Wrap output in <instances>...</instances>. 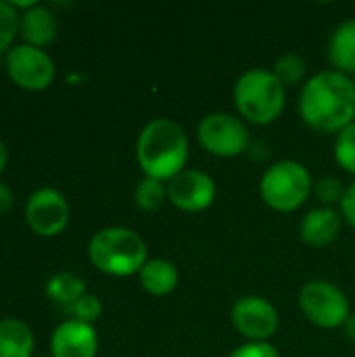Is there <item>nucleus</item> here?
<instances>
[{
    "label": "nucleus",
    "mask_w": 355,
    "mask_h": 357,
    "mask_svg": "<svg viewBox=\"0 0 355 357\" xmlns=\"http://www.w3.org/2000/svg\"><path fill=\"white\" fill-rule=\"evenodd\" d=\"M6 159H8V151H6L4 142L0 140V172H2V169H4V165H6Z\"/></svg>",
    "instance_id": "29"
},
{
    "label": "nucleus",
    "mask_w": 355,
    "mask_h": 357,
    "mask_svg": "<svg viewBox=\"0 0 355 357\" xmlns=\"http://www.w3.org/2000/svg\"><path fill=\"white\" fill-rule=\"evenodd\" d=\"M312 190V174L303 163L293 159H285L270 165L259 182V195L264 203L278 213H291L299 209L308 201Z\"/></svg>",
    "instance_id": "5"
},
{
    "label": "nucleus",
    "mask_w": 355,
    "mask_h": 357,
    "mask_svg": "<svg viewBox=\"0 0 355 357\" xmlns=\"http://www.w3.org/2000/svg\"><path fill=\"white\" fill-rule=\"evenodd\" d=\"M343 328H345V337H347L352 343H355V314L349 316V320L343 324Z\"/></svg>",
    "instance_id": "28"
},
{
    "label": "nucleus",
    "mask_w": 355,
    "mask_h": 357,
    "mask_svg": "<svg viewBox=\"0 0 355 357\" xmlns=\"http://www.w3.org/2000/svg\"><path fill=\"white\" fill-rule=\"evenodd\" d=\"M234 328L249 341L264 343L278 331L276 307L259 295L241 297L230 312Z\"/></svg>",
    "instance_id": "10"
},
{
    "label": "nucleus",
    "mask_w": 355,
    "mask_h": 357,
    "mask_svg": "<svg viewBox=\"0 0 355 357\" xmlns=\"http://www.w3.org/2000/svg\"><path fill=\"white\" fill-rule=\"evenodd\" d=\"M228 357H280L278 356V349L264 341V343H255V341H249L245 345H239L232 354Z\"/></svg>",
    "instance_id": "25"
},
{
    "label": "nucleus",
    "mask_w": 355,
    "mask_h": 357,
    "mask_svg": "<svg viewBox=\"0 0 355 357\" xmlns=\"http://www.w3.org/2000/svg\"><path fill=\"white\" fill-rule=\"evenodd\" d=\"M341 226H343V215L337 209L316 207L303 215L301 226H299V234H301L303 243L320 249V247L333 245L339 238Z\"/></svg>",
    "instance_id": "13"
},
{
    "label": "nucleus",
    "mask_w": 355,
    "mask_h": 357,
    "mask_svg": "<svg viewBox=\"0 0 355 357\" xmlns=\"http://www.w3.org/2000/svg\"><path fill=\"white\" fill-rule=\"evenodd\" d=\"M199 144L213 157H239L251 146V134L247 123L224 111L209 113L201 119L197 128Z\"/></svg>",
    "instance_id": "7"
},
{
    "label": "nucleus",
    "mask_w": 355,
    "mask_h": 357,
    "mask_svg": "<svg viewBox=\"0 0 355 357\" xmlns=\"http://www.w3.org/2000/svg\"><path fill=\"white\" fill-rule=\"evenodd\" d=\"M146 255L149 253L142 236L136 230L123 226H109L98 230L88 245V257L92 266L103 274L119 278L140 274L149 261Z\"/></svg>",
    "instance_id": "3"
},
{
    "label": "nucleus",
    "mask_w": 355,
    "mask_h": 357,
    "mask_svg": "<svg viewBox=\"0 0 355 357\" xmlns=\"http://www.w3.org/2000/svg\"><path fill=\"white\" fill-rule=\"evenodd\" d=\"M274 75L278 77V82L287 88V86H297L303 82L305 73H308V63L301 54L297 52H287L282 54L276 65H274Z\"/></svg>",
    "instance_id": "20"
},
{
    "label": "nucleus",
    "mask_w": 355,
    "mask_h": 357,
    "mask_svg": "<svg viewBox=\"0 0 355 357\" xmlns=\"http://www.w3.org/2000/svg\"><path fill=\"white\" fill-rule=\"evenodd\" d=\"M216 180L201 169H182L167 182V199L174 207L186 213H201L216 201Z\"/></svg>",
    "instance_id": "9"
},
{
    "label": "nucleus",
    "mask_w": 355,
    "mask_h": 357,
    "mask_svg": "<svg viewBox=\"0 0 355 357\" xmlns=\"http://www.w3.org/2000/svg\"><path fill=\"white\" fill-rule=\"evenodd\" d=\"M46 295L59 303V305H65V307H71L80 297L86 295V284L82 278H77L75 274L71 272H61V274H54L48 284H46Z\"/></svg>",
    "instance_id": "18"
},
{
    "label": "nucleus",
    "mask_w": 355,
    "mask_h": 357,
    "mask_svg": "<svg viewBox=\"0 0 355 357\" xmlns=\"http://www.w3.org/2000/svg\"><path fill=\"white\" fill-rule=\"evenodd\" d=\"M287 102V88L278 82L274 71L253 67L245 71L234 84V105L243 119L253 126L274 123Z\"/></svg>",
    "instance_id": "4"
},
{
    "label": "nucleus",
    "mask_w": 355,
    "mask_h": 357,
    "mask_svg": "<svg viewBox=\"0 0 355 357\" xmlns=\"http://www.w3.org/2000/svg\"><path fill=\"white\" fill-rule=\"evenodd\" d=\"M339 207H341V215L345 218V222L355 228V182L345 188V197Z\"/></svg>",
    "instance_id": "26"
},
{
    "label": "nucleus",
    "mask_w": 355,
    "mask_h": 357,
    "mask_svg": "<svg viewBox=\"0 0 355 357\" xmlns=\"http://www.w3.org/2000/svg\"><path fill=\"white\" fill-rule=\"evenodd\" d=\"M33 351V335L29 326L17 318L0 320V357H29Z\"/></svg>",
    "instance_id": "17"
},
{
    "label": "nucleus",
    "mask_w": 355,
    "mask_h": 357,
    "mask_svg": "<svg viewBox=\"0 0 355 357\" xmlns=\"http://www.w3.org/2000/svg\"><path fill=\"white\" fill-rule=\"evenodd\" d=\"M67 312L73 316V320L77 322H84V324H94L100 314H103V305H100V299L94 297V295H84L80 297L71 307H67Z\"/></svg>",
    "instance_id": "23"
},
{
    "label": "nucleus",
    "mask_w": 355,
    "mask_h": 357,
    "mask_svg": "<svg viewBox=\"0 0 355 357\" xmlns=\"http://www.w3.org/2000/svg\"><path fill=\"white\" fill-rule=\"evenodd\" d=\"M136 159L144 176L169 182L188 161V136L180 123L159 117L149 121L136 140Z\"/></svg>",
    "instance_id": "2"
},
{
    "label": "nucleus",
    "mask_w": 355,
    "mask_h": 357,
    "mask_svg": "<svg viewBox=\"0 0 355 357\" xmlns=\"http://www.w3.org/2000/svg\"><path fill=\"white\" fill-rule=\"evenodd\" d=\"M314 192L318 197V201L322 203V207H333L341 205L343 197H345V188L343 182L335 176H324L318 182H314Z\"/></svg>",
    "instance_id": "22"
},
{
    "label": "nucleus",
    "mask_w": 355,
    "mask_h": 357,
    "mask_svg": "<svg viewBox=\"0 0 355 357\" xmlns=\"http://www.w3.org/2000/svg\"><path fill=\"white\" fill-rule=\"evenodd\" d=\"M299 307L303 316L318 328H339L352 316L347 295L328 280H310L299 291Z\"/></svg>",
    "instance_id": "6"
},
{
    "label": "nucleus",
    "mask_w": 355,
    "mask_h": 357,
    "mask_svg": "<svg viewBox=\"0 0 355 357\" xmlns=\"http://www.w3.org/2000/svg\"><path fill=\"white\" fill-rule=\"evenodd\" d=\"M10 207H13V192L4 182H0V213H6Z\"/></svg>",
    "instance_id": "27"
},
{
    "label": "nucleus",
    "mask_w": 355,
    "mask_h": 357,
    "mask_svg": "<svg viewBox=\"0 0 355 357\" xmlns=\"http://www.w3.org/2000/svg\"><path fill=\"white\" fill-rule=\"evenodd\" d=\"M6 73L19 88L44 90L54 79V63L42 48L19 44L6 54Z\"/></svg>",
    "instance_id": "8"
},
{
    "label": "nucleus",
    "mask_w": 355,
    "mask_h": 357,
    "mask_svg": "<svg viewBox=\"0 0 355 357\" xmlns=\"http://www.w3.org/2000/svg\"><path fill=\"white\" fill-rule=\"evenodd\" d=\"M52 357H94L98 351V337L92 324L65 320L50 339Z\"/></svg>",
    "instance_id": "12"
},
{
    "label": "nucleus",
    "mask_w": 355,
    "mask_h": 357,
    "mask_svg": "<svg viewBox=\"0 0 355 357\" xmlns=\"http://www.w3.org/2000/svg\"><path fill=\"white\" fill-rule=\"evenodd\" d=\"M134 201L142 211H157L167 201V184L144 176L134 190Z\"/></svg>",
    "instance_id": "19"
},
{
    "label": "nucleus",
    "mask_w": 355,
    "mask_h": 357,
    "mask_svg": "<svg viewBox=\"0 0 355 357\" xmlns=\"http://www.w3.org/2000/svg\"><path fill=\"white\" fill-rule=\"evenodd\" d=\"M19 29V15L10 2L0 0V52L6 50Z\"/></svg>",
    "instance_id": "24"
},
{
    "label": "nucleus",
    "mask_w": 355,
    "mask_h": 357,
    "mask_svg": "<svg viewBox=\"0 0 355 357\" xmlns=\"http://www.w3.org/2000/svg\"><path fill=\"white\" fill-rule=\"evenodd\" d=\"M335 159L341 169L355 176V121L343 128L335 140Z\"/></svg>",
    "instance_id": "21"
},
{
    "label": "nucleus",
    "mask_w": 355,
    "mask_h": 357,
    "mask_svg": "<svg viewBox=\"0 0 355 357\" xmlns=\"http://www.w3.org/2000/svg\"><path fill=\"white\" fill-rule=\"evenodd\" d=\"M19 31L25 40V44L42 48L46 44H50L59 31V23L52 10H48L46 6H31L27 8L21 19H19Z\"/></svg>",
    "instance_id": "14"
},
{
    "label": "nucleus",
    "mask_w": 355,
    "mask_h": 357,
    "mask_svg": "<svg viewBox=\"0 0 355 357\" xmlns=\"http://www.w3.org/2000/svg\"><path fill=\"white\" fill-rule=\"evenodd\" d=\"M328 59L335 71L354 75L355 73V19L343 21L331 36Z\"/></svg>",
    "instance_id": "15"
},
{
    "label": "nucleus",
    "mask_w": 355,
    "mask_h": 357,
    "mask_svg": "<svg viewBox=\"0 0 355 357\" xmlns=\"http://www.w3.org/2000/svg\"><path fill=\"white\" fill-rule=\"evenodd\" d=\"M142 289L153 297H165L176 291L180 274L178 268L167 259H149L138 274Z\"/></svg>",
    "instance_id": "16"
},
{
    "label": "nucleus",
    "mask_w": 355,
    "mask_h": 357,
    "mask_svg": "<svg viewBox=\"0 0 355 357\" xmlns=\"http://www.w3.org/2000/svg\"><path fill=\"white\" fill-rule=\"evenodd\" d=\"M25 218L36 234L56 236L69 222V205L59 190L40 188L29 197L25 205Z\"/></svg>",
    "instance_id": "11"
},
{
    "label": "nucleus",
    "mask_w": 355,
    "mask_h": 357,
    "mask_svg": "<svg viewBox=\"0 0 355 357\" xmlns=\"http://www.w3.org/2000/svg\"><path fill=\"white\" fill-rule=\"evenodd\" d=\"M299 115L320 134H339L355 121V82L335 69L312 75L299 94Z\"/></svg>",
    "instance_id": "1"
}]
</instances>
